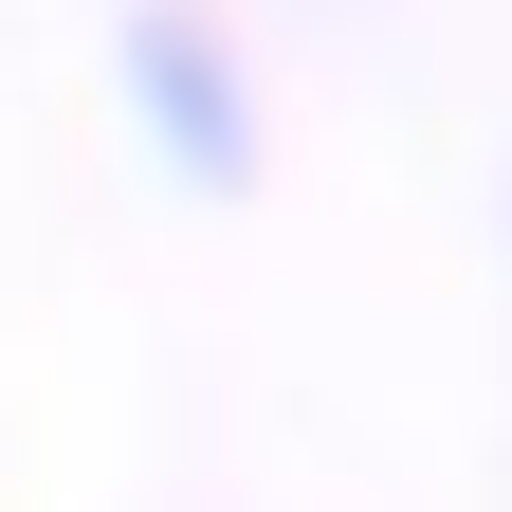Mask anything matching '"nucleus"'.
I'll use <instances>...</instances> for the list:
<instances>
[{
	"label": "nucleus",
	"mask_w": 512,
	"mask_h": 512,
	"mask_svg": "<svg viewBox=\"0 0 512 512\" xmlns=\"http://www.w3.org/2000/svg\"><path fill=\"white\" fill-rule=\"evenodd\" d=\"M110 128L147 147L183 202H256L275 165V74L220 0H110Z\"/></svg>",
	"instance_id": "f257e3e1"
}]
</instances>
